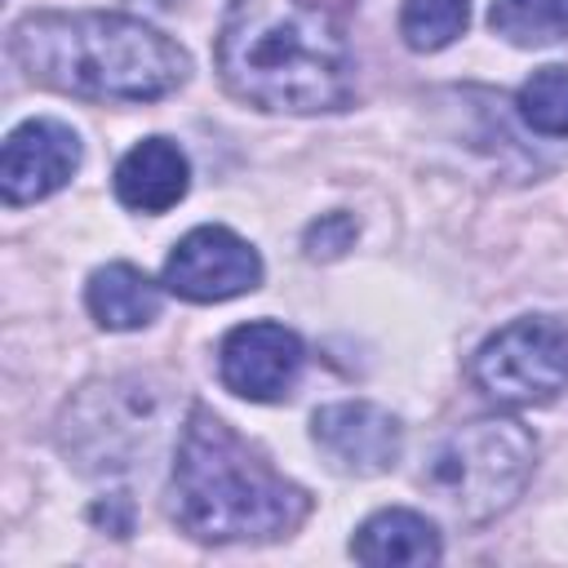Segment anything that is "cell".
<instances>
[{"label":"cell","instance_id":"cell-11","mask_svg":"<svg viewBox=\"0 0 568 568\" xmlns=\"http://www.w3.org/2000/svg\"><path fill=\"white\" fill-rule=\"evenodd\" d=\"M191 186V160L169 138H142L115 164V200L133 213H164Z\"/></svg>","mask_w":568,"mask_h":568},{"label":"cell","instance_id":"cell-2","mask_svg":"<svg viewBox=\"0 0 568 568\" xmlns=\"http://www.w3.org/2000/svg\"><path fill=\"white\" fill-rule=\"evenodd\" d=\"M13 62L44 89L89 102H155L186 84L191 58L160 27L129 13H22L9 31Z\"/></svg>","mask_w":568,"mask_h":568},{"label":"cell","instance_id":"cell-16","mask_svg":"<svg viewBox=\"0 0 568 568\" xmlns=\"http://www.w3.org/2000/svg\"><path fill=\"white\" fill-rule=\"evenodd\" d=\"M515 106L524 124L541 138H568V67H537L519 93Z\"/></svg>","mask_w":568,"mask_h":568},{"label":"cell","instance_id":"cell-14","mask_svg":"<svg viewBox=\"0 0 568 568\" xmlns=\"http://www.w3.org/2000/svg\"><path fill=\"white\" fill-rule=\"evenodd\" d=\"M488 22L510 44H555L568 36V0H493Z\"/></svg>","mask_w":568,"mask_h":568},{"label":"cell","instance_id":"cell-9","mask_svg":"<svg viewBox=\"0 0 568 568\" xmlns=\"http://www.w3.org/2000/svg\"><path fill=\"white\" fill-rule=\"evenodd\" d=\"M80 133L62 120L36 115L22 120L18 129H9L4 146H0V195L9 209L36 204L53 191H62L71 182V173L80 169Z\"/></svg>","mask_w":568,"mask_h":568},{"label":"cell","instance_id":"cell-5","mask_svg":"<svg viewBox=\"0 0 568 568\" xmlns=\"http://www.w3.org/2000/svg\"><path fill=\"white\" fill-rule=\"evenodd\" d=\"M169 426V386L142 373L80 386L58 417V448L80 475L115 479L151 462Z\"/></svg>","mask_w":568,"mask_h":568},{"label":"cell","instance_id":"cell-17","mask_svg":"<svg viewBox=\"0 0 568 568\" xmlns=\"http://www.w3.org/2000/svg\"><path fill=\"white\" fill-rule=\"evenodd\" d=\"M355 235H359V222L351 213H324L302 231V248H306V257L328 262V257H342L355 244Z\"/></svg>","mask_w":568,"mask_h":568},{"label":"cell","instance_id":"cell-7","mask_svg":"<svg viewBox=\"0 0 568 568\" xmlns=\"http://www.w3.org/2000/svg\"><path fill=\"white\" fill-rule=\"evenodd\" d=\"M257 284L262 257L231 226H195L164 257V288L182 302H231Z\"/></svg>","mask_w":568,"mask_h":568},{"label":"cell","instance_id":"cell-1","mask_svg":"<svg viewBox=\"0 0 568 568\" xmlns=\"http://www.w3.org/2000/svg\"><path fill=\"white\" fill-rule=\"evenodd\" d=\"M217 71L240 102L275 115L342 111L355 93L351 40L324 0H226Z\"/></svg>","mask_w":568,"mask_h":568},{"label":"cell","instance_id":"cell-8","mask_svg":"<svg viewBox=\"0 0 568 568\" xmlns=\"http://www.w3.org/2000/svg\"><path fill=\"white\" fill-rule=\"evenodd\" d=\"M306 346L293 328L275 320H248L235 324L222 346H217V377L231 395L253 399V404H275L293 390L302 377Z\"/></svg>","mask_w":568,"mask_h":568},{"label":"cell","instance_id":"cell-10","mask_svg":"<svg viewBox=\"0 0 568 568\" xmlns=\"http://www.w3.org/2000/svg\"><path fill=\"white\" fill-rule=\"evenodd\" d=\"M311 439L328 457L333 470L342 475H382L399 462L404 453V426L390 408L373 399H337L315 408L311 417Z\"/></svg>","mask_w":568,"mask_h":568},{"label":"cell","instance_id":"cell-12","mask_svg":"<svg viewBox=\"0 0 568 568\" xmlns=\"http://www.w3.org/2000/svg\"><path fill=\"white\" fill-rule=\"evenodd\" d=\"M351 555L359 564H404V568H417V564H439L444 559V541H439V528L422 515V510H408V506H386V510H373L355 537H351Z\"/></svg>","mask_w":568,"mask_h":568},{"label":"cell","instance_id":"cell-3","mask_svg":"<svg viewBox=\"0 0 568 568\" xmlns=\"http://www.w3.org/2000/svg\"><path fill=\"white\" fill-rule=\"evenodd\" d=\"M169 510L186 537L209 546L280 541L302 528L311 497L284 479L235 426L195 404L178 430Z\"/></svg>","mask_w":568,"mask_h":568},{"label":"cell","instance_id":"cell-13","mask_svg":"<svg viewBox=\"0 0 568 568\" xmlns=\"http://www.w3.org/2000/svg\"><path fill=\"white\" fill-rule=\"evenodd\" d=\"M160 302H164L160 284L146 271H138L133 262H106L84 284V306H89L93 324L106 333L146 328L160 315Z\"/></svg>","mask_w":568,"mask_h":568},{"label":"cell","instance_id":"cell-4","mask_svg":"<svg viewBox=\"0 0 568 568\" xmlns=\"http://www.w3.org/2000/svg\"><path fill=\"white\" fill-rule=\"evenodd\" d=\"M537 439L515 417H475L453 426L422 466V488L457 524H493L528 488Z\"/></svg>","mask_w":568,"mask_h":568},{"label":"cell","instance_id":"cell-6","mask_svg":"<svg viewBox=\"0 0 568 568\" xmlns=\"http://www.w3.org/2000/svg\"><path fill=\"white\" fill-rule=\"evenodd\" d=\"M470 382L506 408L550 404L568 386V324L555 315H519L501 324L470 355Z\"/></svg>","mask_w":568,"mask_h":568},{"label":"cell","instance_id":"cell-15","mask_svg":"<svg viewBox=\"0 0 568 568\" xmlns=\"http://www.w3.org/2000/svg\"><path fill=\"white\" fill-rule=\"evenodd\" d=\"M470 22V0H404L399 9V36L417 53L448 49Z\"/></svg>","mask_w":568,"mask_h":568}]
</instances>
